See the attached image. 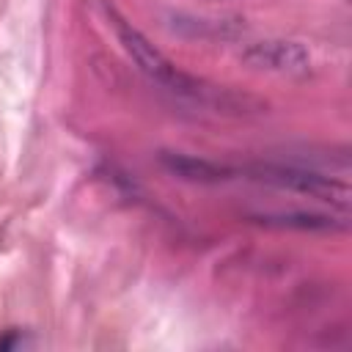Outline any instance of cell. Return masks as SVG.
Returning a JSON list of instances; mask_svg holds the SVG:
<instances>
[{"mask_svg":"<svg viewBox=\"0 0 352 352\" xmlns=\"http://www.w3.org/2000/svg\"><path fill=\"white\" fill-rule=\"evenodd\" d=\"M107 19L113 22V30L124 47V52L135 60V66L160 88L170 91L179 99L195 102L201 107H214V110H231L236 104V96H231L228 91H220L214 85H206L204 80H195L184 72H179L140 30H135L124 16H118L113 8H107Z\"/></svg>","mask_w":352,"mask_h":352,"instance_id":"cell-1","label":"cell"},{"mask_svg":"<svg viewBox=\"0 0 352 352\" xmlns=\"http://www.w3.org/2000/svg\"><path fill=\"white\" fill-rule=\"evenodd\" d=\"M236 173H245L248 179H256V182H267V184H275V187H286V190H294V192H305L311 198H319V201H330L336 206H346L349 204V187L330 179V176H322V173H314V170H305V168H294V165H248Z\"/></svg>","mask_w":352,"mask_h":352,"instance_id":"cell-2","label":"cell"},{"mask_svg":"<svg viewBox=\"0 0 352 352\" xmlns=\"http://www.w3.org/2000/svg\"><path fill=\"white\" fill-rule=\"evenodd\" d=\"M242 60L250 69L275 74H305L311 66L305 47L297 41H258L242 52Z\"/></svg>","mask_w":352,"mask_h":352,"instance_id":"cell-3","label":"cell"},{"mask_svg":"<svg viewBox=\"0 0 352 352\" xmlns=\"http://www.w3.org/2000/svg\"><path fill=\"white\" fill-rule=\"evenodd\" d=\"M162 165L170 173L190 179V182H223V179H231V173H236L234 168H226V165H217L209 160H195L187 154H170V151L162 154Z\"/></svg>","mask_w":352,"mask_h":352,"instance_id":"cell-4","label":"cell"},{"mask_svg":"<svg viewBox=\"0 0 352 352\" xmlns=\"http://www.w3.org/2000/svg\"><path fill=\"white\" fill-rule=\"evenodd\" d=\"M264 223L270 226H289V228H336L338 223H333V217L327 214H305V212H297V214H280V217H261Z\"/></svg>","mask_w":352,"mask_h":352,"instance_id":"cell-5","label":"cell"},{"mask_svg":"<svg viewBox=\"0 0 352 352\" xmlns=\"http://www.w3.org/2000/svg\"><path fill=\"white\" fill-rule=\"evenodd\" d=\"M16 344H25V341H22V338H19L16 333H11L8 338H3V341H0V349H8V346H16Z\"/></svg>","mask_w":352,"mask_h":352,"instance_id":"cell-6","label":"cell"}]
</instances>
